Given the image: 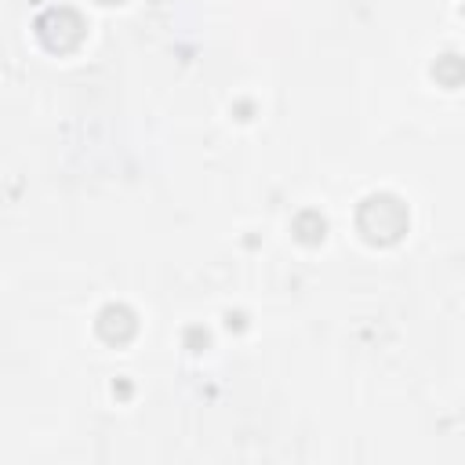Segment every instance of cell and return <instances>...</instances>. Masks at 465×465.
Returning <instances> with one entry per match:
<instances>
[{
    "mask_svg": "<svg viewBox=\"0 0 465 465\" xmlns=\"http://www.w3.org/2000/svg\"><path fill=\"white\" fill-rule=\"evenodd\" d=\"M360 211H363V214H374V225H363V236H367V240H374L378 225H381V236H378V240H396V236L403 232L407 214H403L400 200H392V196H371Z\"/></svg>",
    "mask_w": 465,
    "mask_h": 465,
    "instance_id": "cell-1",
    "label": "cell"
}]
</instances>
